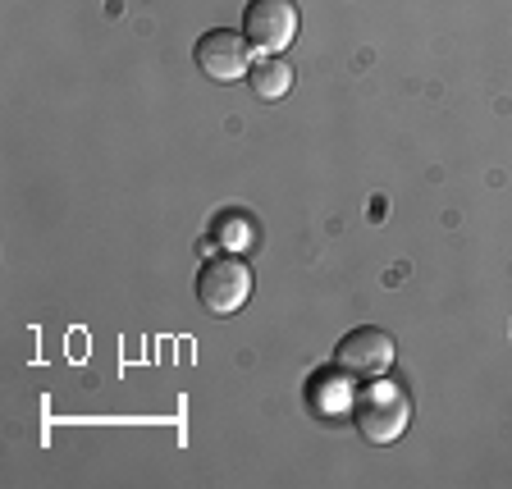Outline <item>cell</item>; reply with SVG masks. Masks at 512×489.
Instances as JSON below:
<instances>
[{"instance_id":"1","label":"cell","mask_w":512,"mask_h":489,"mask_svg":"<svg viewBox=\"0 0 512 489\" xmlns=\"http://www.w3.org/2000/svg\"><path fill=\"white\" fill-rule=\"evenodd\" d=\"M352 421H357V435L366 444H394L412 426V403L398 384L380 375V380H366V389L352 398Z\"/></svg>"},{"instance_id":"2","label":"cell","mask_w":512,"mask_h":489,"mask_svg":"<svg viewBox=\"0 0 512 489\" xmlns=\"http://www.w3.org/2000/svg\"><path fill=\"white\" fill-rule=\"evenodd\" d=\"M197 298L211 316H234L247 307L252 298V270H247L243 256H211L202 270H197Z\"/></svg>"},{"instance_id":"3","label":"cell","mask_w":512,"mask_h":489,"mask_svg":"<svg viewBox=\"0 0 512 489\" xmlns=\"http://www.w3.org/2000/svg\"><path fill=\"white\" fill-rule=\"evenodd\" d=\"M298 5L293 0H247L243 10V37L256 55H279L298 42Z\"/></svg>"},{"instance_id":"4","label":"cell","mask_w":512,"mask_h":489,"mask_svg":"<svg viewBox=\"0 0 512 489\" xmlns=\"http://www.w3.org/2000/svg\"><path fill=\"white\" fill-rule=\"evenodd\" d=\"M334 366H339L348 380H380L394 366V339L375 325H362V330H348L339 343H334Z\"/></svg>"},{"instance_id":"5","label":"cell","mask_w":512,"mask_h":489,"mask_svg":"<svg viewBox=\"0 0 512 489\" xmlns=\"http://www.w3.org/2000/svg\"><path fill=\"white\" fill-rule=\"evenodd\" d=\"M192 60H197V69H202L211 83H234V78H247V69H252V46H247L243 32L211 28L197 37Z\"/></svg>"},{"instance_id":"6","label":"cell","mask_w":512,"mask_h":489,"mask_svg":"<svg viewBox=\"0 0 512 489\" xmlns=\"http://www.w3.org/2000/svg\"><path fill=\"white\" fill-rule=\"evenodd\" d=\"M247 83H252V92L261 96V101H279V96H288V87H293V69H288V60H279V55H256L252 69H247Z\"/></svg>"},{"instance_id":"7","label":"cell","mask_w":512,"mask_h":489,"mask_svg":"<svg viewBox=\"0 0 512 489\" xmlns=\"http://www.w3.org/2000/svg\"><path fill=\"white\" fill-rule=\"evenodd\" d=\"M311 398H316V412H320V416H339V412H348V407H352L348 375H343L339 366H334V371L325 375V380H320L316 389H311Z\"/></svg>"},{"instance_id":"8","label":"cell","mask_w":512,"mask_h":489,"mask_svg":"<svg viewBox=\"0 0 512 489\" xmlns=\"http://www.w3.org/2000/svg\"><path fill=\"white\" fill-rule=\"evenodd\" d=\"M220 238H229V243H243V238H247V229H243V224H238V220H229V224L220 220Z\"/></svg>"}]
</instances>
